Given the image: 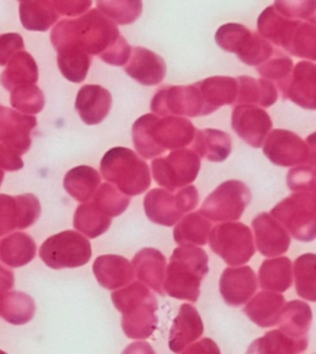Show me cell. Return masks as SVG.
I'll use <instances>...</instances> for the list:
<instances>
[{
  "label": "cell",
  "instance_id": "cell-1",
  "mask_svg": "<svg viewBox=\"0 0 316 354\" xmlns=\"http://www.w3.org/2000/svg\"><path fill=\"white\" fill-rule=\"evenodd\" d=\"M196 127L182 116L158 118L146 114L133 125V141L138 154L151 160L160 157L167 149H184L193 142Z\"/></svg>",
  "mask_w": 316,
  "mask_h": 354
},
{
  "label": "cell",
  "instance_id": "cell-2",
  "mask_svg": "<svg viewBox=\"0 0 316 354\" xmlns=\"http://www.w3.org/2000/svg\"><path fill=\"white\" fill-rule=\"evenodd\" d=\"M209 273L207 252L198 246H180L173 251L166 270L163 292L168 297L196 303L201 281Z\"/></svg>",
  "mask_w": 316,
  "mask_h": 354
},
{
  "label": "cell",
  "instance_id": "cell-3",
  "mask_svg": "<svg viewBox=\"0 0 316 354\" xmlns=\"http://www.w3.org/2000/svg\"><path fill=\"white\" fill-rule=\"evenodd\" d=\"M120 31L111 19L91 9L80 19L64 20L52 30L51 41L73 40L91 56H102L120 37Z\"/></svg>",
  "mask_w": 316,
  "mask_h": 354
},
{
  "label": "cell",
  "instance_id": "cell-4",
  "mask_svg": "<svg viewBox=\"0 0 316 354\" xmlns=\"http://www.w3.org/2000/svg\"><path fill=\"white\" fill-rule=\"evenodd\" d=\"M111 300L122 314L121 327L129 338L146 339L158 325L157 300L144 283L133 281L111 294Z\"/></svg>",
  "mask_w": 316,
  "mask_h": 354
},
{
  "label": "cell",
  "instance_id": "cell-5",
  "mask_svg": "<svg viewBox=\"0 0 316 354\" xmlns=\"http://www.w3.org/2000/svg\"><path fill=\"white\" fill-rule=\"evenodd\" d=\"M100 171L104 179L129 196L142 194L152 182L149 165L127 147H114L104 154Z\"/></svg>",
  "mask_w": 316,
  "mask_h": 354
},
{
  "label": "cell",
  "instance_id": "cell-6",
  "mask_svg": "<svg viewBox=\"0 0 316 354\" xmlns=\"http://www.w3.org/2000/svg\"><path fill=\"white\" fill-rule=\"evenodd\" d=\"M270 215L295 240L310 242L316 237L315 192H298L278 203Z\"/></svg>",
  "mask_w": 316,
  "mask_h": 354
},
{
  "label": "cell",
  "instance_id": "cell-7",
  "mask_svg": "<svg viewBox=\"0 0 316 354\" xmlns=\"http://www.w3.org/2000/svg\"><path fill=\"white\" fill-rule=\"evenodd\" d=\"M199 203L196 187L187 185L173 194L167 189H152L145 196L146 216L157 225L172 227L188 212H193Z\"/></svg>",
  "mask_w": 316,
  "mask_h": 354
},
{
  "label": "cell",
  "instance_id": "cell-8",
  "mask_svg": "<svg viewBox=\"0 0 316 354\" xmlns=\"http://www.w3.org/2000/svg\"><path fill=\"white\" fill-rule=\"evenodd\" d=\"M209 245L229 267H239L251 261L256 246L251 229L242 223H224L210 230Z\"/></svg>",
  "mask_w": 316,
  "mask_h": 354
},
{
  "label": "cell",
  "instance_id": "cell-9",
  "mask_svg": "<svg viewBox=\"0 0 316 354\" xmlns=\"http://www.w3.org/2000/svg\"><path fill=\"white\" fill-rule=\"evenodd\" d=\"M40 257L52 269L80 268L92 257V246L80 232L64 231L42 243Z\"/></svg>",
  "mask_w": 316,
  "mask_h": 354
},
{
  "label": "cell",
  "instance_id": "cell-10",
  "mask_svg": "<svg viewBox=\"0 0 316 354\" xmlns=\"http://www.w3.org/2000/svg\"><path fill=\"white\" fill-rule=\"evenodd\" d=\"M315 135L308 141L288 130L268 132L263 142V153L276 166L295 167L305 163L315 166Z\"/></svg>",
  "mask_w": 316,
  "mask_h": 354
},
{
  "label": "cell",
  "instance_id": "cell-11",
  "mask_svg": "<svg viewBox=\"0 0 316 354\" xmlns=\"http://www.w3.org/2000/svg\"><path fill=\"white\" fill-rule=\"evenodd\" d=\"M201 158L190 149H173V152L155 158L151 163L156 183L169 192L184 188L196 180L201 171Z\"/></svg>",
  "mask_w": 316,
  "mask_h": 354
},
{
  "label": "cell",
  "instance_id": "cell-12",
  "mask_svg": "<svg viewBox=\"0 0 316 354\" xmlns=\"http://www.w3.org/2000/svg\"><path fill=\"white\" fill-rule=\"evenodd\" d=\"M252 194L246 184L240 180H227L220 184L201 205L203 216L216 223H231L240 220L251 203Z\"/></svg>",
  "mask_w": 316,
  "mask_h": 354
},
{
  "label": "cell",
  "instance_id": "cell-13",
  "mask_svg": "<svg viewBox=\"0 0 316 354\" xmlns=\"http://www.w3.org/2000/svg\"><path fill=\"white\" fill-rule=\"evenodd\" d=\"M151 110L157 116H204V103L201 93L193 86H167L156 93Z\"/></svg>",
  "mask_w": 316,
  "mask_h": 354
},
{
  "label": "cell",
  "instance_id": "cell-14",
  "mask_svg": "<svg viewBox=\"0 0 316 354\" xmlns=\"http://www.w3.org/2000/svg\"><path fill=\"white\" fill-rule=\"evenodd\" d=\"M40 214V201L35 195H0V236L12 230L28 229Z\"/></svg>",
  "mask_w": 316,
  "mask_h": 354
},
{
  "label": "cell",
  "instance_id": "cell-15",
  "mask_svg": "<svg viewBox=\"0 0 316 354\" xmlns=\"http://www.w3.org/2000/svg\"><path fill=\"white\" fill-rule=\"evenodd\" d=\"M231 125L239 138L252 146L253 149H259L265 142L273 124L270 115L263 109L252 104H240L236 105L232 111Z\"/></svg>",
  "mask_w": 316,
  "mask_h": 354
},
{
  "label": "cell",
  "instance_id": "cell-16",
  "mask_svg": "<svg viewBox=\"0 0 316 354\" xmlns=\"http://www.w3.org/2000/svg\"><path fill=\"white\" fill-rule=\"evenodd\" d=\"M283 99H289L300 108L316 109V66L301 61L290 72L287 80L278 84Z\"/></svg>",
  "mask_w": 316,
  "mask_h": 354
},
{
  "label": "cell",
  "instance_id": "cell-17",
  "mask_svg": "<svg viewBox=\"0 0 316 354\" xmlns=\"http://www.w3.org/2000/svg\"><path fill=\"white\" fill-rule=\"evenodd\" d=\"M256 247L265 257H279L290 246V234L268 212H261L252 221Z\"/></svg>",
  "mask_w": 316,
  "mask_h": 354
},
{
  "label": "cell",
  "instance_id": "cell-18",
  "mask_svg": "<svg viewBox=\"0 0 316 354\" xmlns=\"http://www.w3.org/2000/svg\"><path fill=\"white\" fill-rule=\"evenodd\" d=\"M220 294L225 303L237 308L248 303L257 292L259 280L251 267L226 268L220 278Z\"/></svg>",
  "mask_w": 316,
  "mask_h": 354
},
{
  "label": "cell",
  "instance_id": "cell-19",
  "mask_svg": "<svg viewBox=\"0 0 316 354\" xmlns=\"http://www.w3.org/2000/svg\"><path fill=\"white\" fill-rule=\"evenodd\" d=\"M37 125L34 116H26L0 105V141L17 154L26 153L31 146L30 133Z\"/></svg>",
  "mask_w": 316,
  "mask_h": 354
},
{
  "label": "cell",
  "instance_id": "cell-20",
  "mask_svg": "<svg viewBox=\"0 0 316 354\" xmlns=\"http://www.w3.org/2000/svg\"><path fill=\"white\" fill-rule=\"evenodd\" d=\"M127 62V75L142 86H157L166 77L165 59L145 47L131 48V56Z\"/></svg>",
  "mask_w": 316,
  "mask_h": 354
},
{
  "label": "cell",
  "instance_id": "cell-21",
  "mask_svg": "<svg viewBox=\"0 0 316 354\" xmlns=\"http://www.w3.org/2000/svg\"><path fill=\"white\" fill-rule=\"evenodd\" d=\"M204 325L196 308L184 304L173 321L168 346L174 353H183L184 349L203 336Z\"/></svg>",
  "mask_w": 316,
  "mask_h": 354
},
{
  "label": "cell",
  "instance_id": "cell-22",
  "mask_svg": "<svg viewBox=\"0 0 316 354\" xmlns=\"http://www.w3.org/2000/svg\"><path fill=\"white\" fill-rule=\"evenodd\" d=\"M113 97L109 91L97 84L82 86L75 99V110L86 125H98L109 115Z\"/></svg>",
  "mask_w": 316,
  "mask_h": 354
},
{
  "label": "cell",
  "instance_id": "cell-23",
  "mask_svg": "<svg viewBox=\"0 0 316 354\" xmlns=\"http://www.w3.org/2000/svg\"><path fill=\"white\" fill-rule=\"evenodd\" d=\"M52 45L57 51L58 68L64 78L72 83L86 80L92 66V56L73 40L58 41Z\"/></svg>",
  "mask_w": 316,
  "mask_h": 354
},
{
  "label": "cell",
  "instance_id": "cell-24",
  "mask_svg": "<svg viewBox=\"0 0 316 354\" xmlns=\"http://www.w3.org/2000/svg\"><path fill=\"white\" fill-rule=\"evenodd\" d=\"M93 273L100 286L108 290L127 286L135 277L133 264L118 254H104L97 258L93 264Z\"/></svg>",
  "mask_w": 316,
  "mask_h": 354
},
{
  "label": "cell",
  "instance_id": "cell-25",
  "mask_svg": "<svg viewBox=\"0 0 316 354\" xmlns=\"http://www.w3.org/2000/svg\"><path fill=\"white\" fill-rule=\"evenodd\" d=\"M133 272L138 280L160 295H165L163 281L166 277L167 261L162 252L155 248H144L135 254Z\"/></svg>",
  "mask_w": 316,
  "mask_h": 354
},
{
  "label": "cell",
  "instance_id": "cell-26",
  "mask_svg": "<svg viewBox=\"0 0 316 354\" xmlns=\"http://www.w3.org/2000/svg\"><path fill=\"white\" fill-rule=\"evenodd\" d=\"M194 86L201 93L204 103V116L213 114L224 105L236 103L237 80L232 77H212L198 82Z\"/></svg>",
  "mask_w": 316,
  "mask_h": 354
},
{
  "label": "cell",
  "instance_id": "cell-27",
  "mask_svg": "<svg viewBox=\"0 0 316 354\" xmlns=\"http://www.w3.org/2000/svg\"><path fill=\"white\" fill-rule=\"evenodd\" d=\"M313 313L308 304L300 300H293L284 304L278 321L279 330L297 342L309 344V331H310Z\"/></svg>",
  "mask_w": 316,
  "mask_h": 354
},
{
  "label": "cell",
  "instance_id": "cell-28",
  "mask_svg": "<svg viewBox=\"0 0 316 354\" xmlns=\"http://www.w3.org/2000/svg\"><path fill=\"white\" fill-rule=\"evenodd\" d=\"M286 299L279 292L265 290L253 295L243 308V313L253 324L267 328L278 324Z\"/></svg>",
  "mask_w": 316,
  "mask_h": 354
},
{
  "label": "cell",
  "instance_id": "cell-29",
  "mask_svg": "<svg viewBox=\"0 0 316 354\" xmlns=\"http://www.w3.org/2000/svg\"><path fill=\"white\" fill-rule=\"evenodd\" d=\"M193 151L201 158L210 162H224L232 151L230 135L215 129L198 130L194 135Z\"/></svg>",
  "mask_w": 316,
  "mask_h": 354
},
{
  "label": "cell",
  "instance_id": "cell-30",
  "mask_svg": "<svg viewBox=\"0 0 316 354\" xmlns=\"http://www.w3.org/2000/svg\"><path fill=\"white\" fill-rule=\"evenodd\" d=\"M299 21L283 17L281 12H277L275 6H268L259 15L257 21L259 34L268 42L284 48Z\"/></svg>",
  "mask_w": 316,
  "mask_h": 354
},
{
  "label": "cell",
  "instance_id": "cell-31",
  "mask_svg": "<svg viewBox=\"0 0 316 354\" xmlns=\"http://www.w3.org/2000/svg\"><path fill=\"white\" fill-rule=\"evenodd\" d=\"M237 80V97L240 104H256L261 108H270L278 99L277 86L268 80H254L241 75Z\"/></svg>",
  "mask_w": 316,
  "mask_h": 354
},
{
  "label": "cell",
  "instance_id": "cell-32",
  "mask_svg": "<svg viewBox=\"0 0 316 354\" xmlns=\"http://www.w3.org/2000/svg\"><path fill=\"white\" fill-rule=\"evenodd\" d=\"M259 286L263 290L287 292L293 284V266L287 257L266 259L259 272Z\"/></svg>",
  "mask_w": 316,
  "mask_h": 354
},
{
  "label": "cell",
  "instance_id": "cell-33",
  "mask_svg": "<svg viewBox=\"0 0 316 354\" xmlns=\"http://www.w3.org/2000/svg\"><path fill=\"white\" fill-rule=\"evenodd\" d=\"M173 236L179 246H205L212 230V223L201 212H192L176 223Z\"/></svg>",
  "mask_w": 316,
  "mask_h": 354
},
{
  "label": "cell",
  "instance_id": "cell-34",
  "mask_svg": "<svg viewBox=\"0 0 316 354\" xmlns=\"http://www.w3.org/2000/svg\"><path fill=\"white\" fill-rule=\"evenodd\" d=\"M102 182L98 171L89 166H78L67 171L64 187L75 201L86 203L92 199Z\"/></svg>",
  "mask_w": 316,
  "mask_h": 354
},
{
  "label": "cell",
  "instance_id": "cell-35",
  "mask_svg": "<svg viewBox=\"0 0 316 354\" xmlns=\"http://www.w3.org/2000/svg\"><path fill=\"white\" fill-rule=\"evenodd\" d=\"M21 23L30 31H47L59 17L52 0H30L20 6Z\"/></svg>",
  "mask_w": 316,
  "mask_h": 354
},
{
  "label": "cell",
  "instance_id": "cell-36",
  "mask_svg": "<svg viewBox=\"0 0 316 354\" xmlns=\"http://www.w3.org/2000/svg\"><path fill=\"white\" fill-rule=\"evenodd\" d=\"M36 254L34 240L26 234H15L1 241L0 259L10 267H23L31 262Z\"/></svg>",
  "mask_w": 316,
  "mask_h": 354
},
{
  "label": "cell",
  "instance_id": "cell-37",
  "mask_svg": "<svg viewBox=\"0 0 316 354\" xmlns=\"http://www.w3.org/2000/svg\"><path fill=\"white\" fill-rule=\"evenodd\" d=\"M37 78L39 72L34 58L26 52H20L12 58L10 67L3 72L0 80L8 91H14L17 86L34 84L37 82Z\"/></svg>",
  "mask_w": 316,
  "mask_h": 354
},
{
  "label": "cell",
  "instance_id": "cell-38",
  "mask_svg": "<svg viewBox=\"0 0 316 354\" xmlns=\"http://www.w3.org/2000/svg\"><path fill=\"white\" fill-rule=\"evenodd\" d=\"M73 225L82 234L89 239H97L109 230L111 217L100 212L93 203H86L77 207Z\"/></svg>",
  "mask_w": 316,
  "mask_h": 354
},
{
  "label": "cell",
  "instance_id": "cell-39",
  "mask_svg": "<svg viewBox=\"0 0 316 354\" xmlns=\"http://www.w3.org/2000/svg\"><path fill=\"white\" fill-rule=\"evenodd\" d=\"M284 50L292 56L314 61L316 58L315 20H300Z\"/></svg>",
  "mask_w": 316,
  "mask_h": 354
},
{
  "label": "cell",
  "instance_id": "cell-40",
  "mask_svg": "<svg viewBox=\"0 0 316 354\" xmlns=\"http://www.w3.org/2000/svg\"><path fill=\"white\" fill-rule=\"evenodd\" d=\"M35 310L34 300L24 292L6 294L0 301V316L14 325H24L32 320Z\"/></svg>",
  "mask_w": 316,
  "mask_h": 354
},
{
  "label": "cell",
  "instance_id": "cell-41",
  "mask_svg": "<svg viewBox=\"0 0 316 354\" xmlns=\"http://www.w3.org/2000/svg\"><path fill=\"white\" fill-rule=\"evenodd\" d=\"M306 348V343L297 342L286 336L281 330H275L267 332L263 337L253 341L248 349V353H301Z\"/></svg>",
  "mask_w": 316,
  "mask_h": 354
},
{
  "label": "cell",
  "instance_id": "cell-42",
  "mask_svg": "<svg viewBox=\"0 0 316 354\" xmlns=\"http://www.w3.org/2000/svg\"><path fill=\"white\" fill-rule=\"evenodd\" d=\"M316 258L313 253H306L294 262L295 290L300 297L308 301H316Z\"/></svg>",
  "mask_w": 316,
  "mask_h": 354
},
{
  "label": "cell",
  "instance_id": "cell-43",
  "mask_svg": "<svg viewBox=\"0 0 316 354\" xmlns=\"http://www.w3.org/2000/svg\"><path fill=\"white\" fill-rule=\"evenodd\" d=\"M97 6L116 25L133 24L142 14V0H97Z\"/></svg>",
  "mask_w": 316,
  "mask_h": 354
},
{
  "label": "cell",
  "instance_id": "cell-44",
  "mask_svg": "<svg viewBox=\"0 0 316 354\" xmlns=\"http://www.w3.org/2000/svg\"><path fill=\"white\" fill-rule=\"evenodd\" d=\"M130 203L131 198L129 195L121 193L119 189L110 183L102 184L93 195V204L110 217L121 215Z\"/></svg>",
  "mask_w": 316,
  "mask_h": 354
},
{
  "label": "cell",
  "instance_id": "cell-45",
  "mask_svg": "<svg viewBox=\"0 0 316 354\" xmlns=\"http://www.w3.org/2000/svg\"><path fill=\"white\" fill-rule=\"evenodd\" d=\"M252 36V31L241 24H225L219 28L215 41L224 51L240 55Z\"/></svg>",
  "mask_w": 316,
  "mask_h": 354
},
{
  "label": "cell",
  "instance_id": "cell-46",
  "mask_svg": "<svg viewBox=\"0 0 316 354\" xmlns=\"http://www.w3.org/2000/svg\"><path fill=\"white\" fill-rule=\"evenodd\" d=\"M293 67L290 57L279 50H275L270 58L257 66V72L265 80H276L278 84H281L289 77Z\"/></svg>",
  "mask_w": 316,
  "mask_h": 354
},
{
  "label": "cell",
  "instance_id": "cell-47",
  "mask_svg": "<svg viewBox=\"0 0 316 354\" xmlns=\"http://www.w3.org/2000/svg\"><path fill=\"white\" fill-rule=\"evenodd\" d=\"M12 104L14 108L24 113L37 114L44 109L45 97L40 88L32 84L20 86L14 89L12 94Z\"/></svg>",
  "mask_w": 316,
  "mask_h": 354
},
{
  "label": "cell",
  "instance_id": "cell-48",
  "mask_svg": "<svg viewBox=\"0 0 316 354\" xmlns=\"http://www.w3.org/2000/svg\"><path fill=\"white\" fill-rule=\"evenodd\" d=\"M273 6L288 19L315 20L316 0H275Z\"/></svg>",
  "mask_w": 316,
  "mask_h": 354
},
{
  "label": "cell",
  "instance_id": "cell-49",
  "mask_svg": "<svg viewBox=\"0 0 316 354\" xmlns=\"http://www.w3.org/2000/svg\"><path fill=\"white\" fill-rule=\"evenodd\" d=\"M273 51L275 50L268 41L263 39L259 32H252L248 46L240 55H237V58L248 66L257 67L261 63L265 62L267 58H270Z\"/></svg>",
  "mask_w": 316,
  "mask_h": 354
},
{
  "label": "cell",
  "instance_id": "cell-50",
  "mask_svg": "<svg viewBox=\"0 0 316 354\" xmlns=\"http://www.w3.org/2000/svg\"><path fill=\"white\" fill-rule=\"evenodd\" d=\"M315 166L299 165L288 171V188L294 193L298 192H315Z\"/></svg>",
  "mask_w": 316,
  "mask_h": 354
},
{
  "label": "cell",
  "instance_id": "cell-51",
  "mask_svg": "<svg viewBox=\"0 0 316 354\" xmlns=\"http://www.w3.org/2000/svg\"><path fill=\"white\" fill-rule=\"evenodd\" d=\"M130 56H131V46L127 44V40L122 36H120L115 44L99 57L108 64L121 67V66L127 64Z\"/></svg>",
  "mask_w": 316,
  "mask_h": 354
},
{
  "label": "cell",
  "instance_id": "cell-52",
  "mask_svg": "<svg viewBox=\"0 0 316 354\" xmlns=\"http://www.w3.org/2000/svg\"><path fill=\"white\" fill-rule=\"evenodd\" d=\"M55 9L64 17H80L92 6V0H52Z\"/></svg>",
  "mask_w": 316,
  "mask_h": 354
},
{
  "label": "cell",
  "instance_id": "cell-53",
  "mask_svg": "<svg viewBox=\"0 0 316 354\" xmlns=\"http://www.w3.org/2000/svg\"><path fill=\"white\" fill-rule=\"evenodd\" d=\"M183 353H220L216 343L209 339V338H203L201 341L196 344H189L187 348L184 349Z\"/></svg>",
  "mask_w": 316,
  "mask_h": 354
},
{
  "label": "cell",
  "instance_id": "cell-54",
  "mask_svg": "<svg viewBox=\"0 0 316 354\" xmlns=\"http://www.w3.org/2000/svg\"><path fill=\"white\" fill-rule=\"evenodd\" d=\"M14 286V275L12 270L4 268L0 266V301L6 297V292L12 289Z\"/></svg>",
  "mask_w": 316,
  "mask_h": 354
},
{
  "label": "cell",
  "instance_id": "cell-55",
  "mask_svg": "<svg viewBox=\"0 0 316 354\" xmlns=\"http://www.w3.org/2000/svg\"><path fill=\"white\" fill-rule=\"evenodd\" d=\"M3 178H4V171H3V168L0 167V185H1V182H3Z\"/></svg>",
  "mask_w": 316,
  "mask_h": 354
},
{
  "label": "cell",
  "instance_id": "cell-56",
  "mask_svg": "<svg viewBox=\"0 0 316 354\" xmlns=\"http://www.w3.org/2000/svg\"><path fill=\"white\" fill-rule=\"evenodd\" d=\"M23 1H24V0H23ZM25 1H30V0H25Z\"/></svg>",
  "mask_w": 316,
  "mask_h": 354
}]
</instances>
